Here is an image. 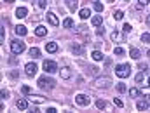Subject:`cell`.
I'll use <instances>...</instances> for the list:
<instances>
[{
	"instance_id": "49",
	"label": "cell",
	"mask_w": 150,
	"mask_h": 113,
	"mask_svg": "<svg viewBox=\"0 0 150 113\" xmlns=\"http://www.w3.org/2000/svg\"><path fill=\"white\" fill-rule=\"evenodd\" d=\"M93 2H96V0H93Z\"/></svg>"
},
{
	"instance_id": "33",
	"label": "cell",
	"mask_w": 150,
	"mask_h": 113,
	"mask_svg": "<svg viewBox=\"0 0 150 113\" xmlns=\"http://www.w3.org/2000/svg\"><path fill=\"white\" fill-rule=\"evenodd\" d=\"M142 42L149 44V42H150V33H143V35H142Z\"/></svg>"
},
{
	"instance_id": "26",
	"label": "cell",
	"mask_w": 150,
	"mask_h": 113,
	"mask_svg": "<svg viewBox=\"0 0 150 113\" xmlns=\"http://www.w3.org/2000/svg\"><path fill=\"white\" fill-rule=\"evenodd\" d=\"M30 99H32L33 103H37V105H40V103H44V101H45V99H44V98H40V96H32Z\"/></svg>"
},
{
	"instance_id": "9",
	"label": "cell",
	"mask_w": 150,
	"mask_h": 113,
	"mask_svg": "<svg viewBox=\"0 0 150 113\" xmlns=\"http://www.w3.org/2000/svg\"><path fill=\"white\" fill-rule=\"evenodd\" d=\"M25 70H26V75L28 77H33L35 75V73H37V65H35V63H28V65H26V66H25Z\"/></svg>"
},
{
	"instance_id": "48",
	"label": "cell",
	"mask_w": 150,
	"mask_h": 113,
	"mask_svg": "<svg viewBox=\"0 0 150 113\" xmlns=\"http://www.w3.org/2000/svg\"><path fill=\"white\" fill-rule=\"evenodd\" d=\"M107 2H115V0H107Z\"/></svg>"
},
{
	"instance_id": "3",
	"label": "cell",
	"mask_w": 150,
	"mask_h": 113,
	"mask_svg": "<svg viewBox=\"0 0 150 113\" xmlns=\"http://www.w3.org/2000/svg\"><path fill=\"white\" fill-rule=\"evenodd\" d=\"M131 73V66L129 65H117L115 66V75L120 77V78H126V77H129Z\"/></svg>"
},
{
	"instance_id": "41",
	"label": "cell",
	"mask_w": 150,
	"mask_h": 113,
	"mask_svg": "<svg viewBox=\"0 0 150 113\" xmlns=\"http://www.w3.org/2000/svg\"><path fill=\"white\" fill-rule=\"evenodd\" d=\"M96 33H98V35H100V37H101V35H103V33H105V28H101V26H100V28H98V30H96Z\"/></svg>"
},
{
	"instance_id": "34",
	"label": "cell",
	"mask_w": 150,
	"mask_h": 113,
	"mask_svg": "<svg viewBox=\"0 0 150 113\" xmlns=\"http://www.w3.org/2000/svg\"><path fill=\"white\" fill-rule=\"evenodd\" d=\"M21 92H23V94H30V92H32V89H30L28 85H23V87H21Z\"/></svg>"
},
{
	"instance_id": "13",
	"label": "cell",
	"mask_w": 150,
	"mask_h": 113,
	"mask_svg": "<svg viewBox=\"0 0 150 113\" xmlns=\"http://www.w3.org/2000/svg\"><path fill=\"white\" fill-rule=\"evenodd\" d=\"M35 35H37V37H45V35H47V28H45V26H37V28H35Z\"/></svg>"
},
{
	"instance_id": "27",
	"label": "cell",
	"mask_w": 150,
	"mask_h": 113,
	"mask_svg": "<svg viewBox=\"0 0 150 113\" xmlns=\"http://www.w3.org/2000/svg\"><path fill=\"white\" fill-rule=\"evenodd\" d=\"M122 18H124V12H122V11H115V12H113V19L119 21V19H122Z\"/></svg>"
},
{
	"instance_id": "38",
	"label": "cell",
	"mask_w": 150,
	"mask_h": 113,
	"mask_svg": "<svg viewBox=\"0 0 150 113\" xmlns=\"http://www.w3.org/2000/svg\"><path fill=\"white\" fill-rule=\"evenodd\" d=\"M149 2H150V0H138V5H140V7H143V5H147Z\"/></svg>"
},
{
	"instance_id": "40",
	"label": "cell",
	"mask_w": 150,
	"mask_h": 113,
	"mask_svg": "<svg viewBox=\"0 0 150 113\" xmlns=\"http://www.w3.org/2000/svg\"><path fill=\"white\" fill-rule=\"evenodd\" d=\"M142 80H143V72H142V73H138V75H136V82H138V84H140V82H142Z\"/></svg>"
},
{
	"instance_id": "36",
	"label": "cell",
	"mask_w": 150,
	"mask_h": 113,
	"mask_svg": "<svg viewBox=\"0 0 150 113\" xmlns=\"http://www.w3.org/2000/svg\"><path fill=\"white\" fill-rule=\"evenodd\" d=\"M38 7L40 9H45L47 7V0H38Z\"/></svg>"
},
{
	"instance_id": "31",
	"label": "cell",
	"mask_w": 150,
	"mask_h": 113,
	"mask_svg": "<svg viewBox=\"0 0 150 113\" xmlns=\"http://www.w3.org/2000/svg\"><path fill=\"white\" fill-rule=\"evenodd\" d=\"M94 11H96V12H101V11H103V5H101L100 2H94Z\"/></svg>"
},
{
	"instance_id": "5",
	"label": "cell",
	"mask_w": 150,
	"mask_h": 113,
	"mask_svg": "<svg viewBox=\"0 0 150 113\" xmlns=\"http://www.w3.org/2000/svg\"><path fill=\"white\" fill-rule=\"evenodd\" d=\"M11 51H12L14 54H21V52L25 51V44L19 42V40H14V42L11 44Z\"/></svg>"
},
{
	"instance_id": "39",
	"label": "cell",
	"mask_w": 150,
	"mask_h": 113,
	"mask_svg": "<svg viewBox=\"0 0 150 113\" xmlns=\"http://www.w3.org/2000/svg\"><path fill=\"white\" fill-rule=\"evenodd\" d=\"M4 37H5V30H4V26H2V32H0V42L4 44Z\"/></svg>"
},
{
	"instance_id": "1",
	"label": "cell",
	"mask_w": 150,
	"mask_h": 113,
	"mask_svg": "<svg viewBox=\"0 0 150 113\" xmlns=\"http://www.w3.org/2000/svg\"><path fill=\"white\" fill-rule=\"evenodd\" d=\"M54 85H56V82L49 77H40L38 78V87L44 89V91H51V89H54Z\"/></svg>"
},
{
	"instance_id": "15",
	"label": "cell",
	"mask_w": 150,
	"mask_h": 113,
	"mask_svg": "<svg viewBox=\"0 0 150 113\" xmlns=\"http://www.w3.org/2000/svg\"><path fill=\"white\" fill-rule=\"evenodd\" d=\"M129 56H131L133 59H140V58H142V52H140L136 47H133V49L129 51Z\"/></svg>"
},
{
	"instance_id": "19",
	"label": "cell",
	"mask_w": 150,
	"mask_h": 113,
	"mask_svg": "<svg viewBox=\"0 0 150 113\" xmlns=\"http://www.w3.org/2000/svg\"><path fill=\"white\" fill-rule=\"evenodd\" d=\"M91 23H93L94 26H101V23H103V19H101V16H93V19H91Z\"/></svg>"
},
{
	"instance_id": "20",
	"label": "cell",
	"mask_w": 150,
	"mask_h": 113,
	"mask_svg": "<svg viewBox=\"0 0 150 113\" xmlns=\"http://www.w3.org/2000/svg\"><path fill=\"white\" fill-rule=\"evenodd\" d=\"M112 40H117V42H124V38H122V35L117 32V30H113L112 32Z\"/></svg>"
},
{
	"instance_id": "44",
	"label": "cell",
	"mask_w": 150,
	"mask_h": 113,
	"mask_svg": "<svg viewBox=\"0 0 150 113\" xmlns=\"http://www.w3.org/2000/svg\"><path fill=\"white\" fill-rule=\"evenodd\" d=\"M47 113H56V108H47Z\"/></svg>"
},
{
	"instance_id": "30",
	"label": "cell",
	"mask_w": 150,
	"mask_h": 113,
	"mask_svg": "<svg viewBox=\"0 0 150 113\" xmlns=\"http://www.w3.org/2000/svg\"><path fill=\"white\" fill-rule=\"evenodd\" d=\"M96 106H98V108H100V110H103V108H105V106H107V103H105V101H103V99H98V101H96Z\"/></svg>"
},
{
	"instance_id": "2",
	"label": "cell",
	"mask_w": 150,
	"mask_h": 113,
	"mask_svg": "<svg viewBox=\"0 0 150 113\" xmlns=\"http://www.w3.org/2000/svg\"><path fill=\"white\" fill-rule=\"evenodd\" d=\"M94 87L96 89H110L112 87V80L108 77H98L94 80Z\"/></svg>"
},
{
	"instance_id": "17",
	"label": "cell",
	"mask_w": 150,
	"mask_h": 113,
	"mask_svg": "<svg viewBox=\"0 0 150 113\" xmlns=\"http://www.w3.org/2000/svg\"><path fill=\"white\" fill-rule=\"evenodd\" d=\"M16 106H18L19 110H26V108H28V101H26V99H18Z\"/></svg>"
},
{
	"instance_id": "29",
	"label": "cell",
	"mask_w": 150,
	"mask_h": 113,
	"mask_svg": "<svg viewBox=\"0 0 150 113\" xmlns=\"http://www.w3.org/2000/svg\"><path fill=\"white\" fill-rule=\"evenodd\" d=\"M129 96H133V98H138V96H140V91L133 87V89H129Z\"/></svg>"
},
{
	"instance_id": "35",
	"label": "cell",
	"mask_w": 150,
	"mask_h": 113,
	"mask_svg": "<svg viewBox=\"0 0 150 113\" xmlns=\"http://www.w3.org/2000/svg\"><path fill=\"white\" fill-rule=\"evenodd\" d=\"M117 91L119 92H126V85L124 84H117Z\"/></svg>"
},
{
	"instance_id": "6",
	"label": "cell",
	"mask_w": 150,
	"mask_h": 113,
	"mask_svg": "<svg viewBox=\"0 0 150 113\" xmlns=\"http://www.w3.org/2000/svg\"><path fill=\"white\" fill-rule=\"evenodd\" d=\"M75 103H77L79 106H87V105L91 103V99H89V96H86V94H77V96H75Z\"/></svg>"
},
{
	"instance_id": "7",
	"label": "cell",
	"mask_w": 150,
	"mask_h": 113,
	"mask_svg": "<svg viewBox=\"0 0 150 113\" xmlns=\"http://www.w3.org/2000/svg\"><path fill=\"white\" fill-rule=\"evenodd\" d=\"M72 52H74L75 56H82V54L86 52L84 44H74V45H72Z\"/></svg>"
},
{
	"instance_id": "12",
	"label": "cell",
	"mask_w": 150,
	"mask_h": 113,
	"mask_svg": "<svg viewBox=\"0 0 150 113\" xmlns=\"http://www.w3.org/2000/svg\"><path fill=\"white\" fill-rule=\"evenodd\" d=\"M59 75H61V78H65V80H67V78H70V77H72V72H70V68H68V66H65V68H61V70H59Z\"/></svg>"
},
{
	"instance_id": "28",
	"label": "cell",
	"mask_w": 150,
	"mask_h": 113,
	"mask_svg": "<svg viewBox=\"0 0 150 113\" xmlns=\"http://www.w3.org/2000/svg\"><path fill=\"white\" fill-rule=\"evenodd\" d=\"M113 52H115V56H117V58L124 56V49H122V47H115V51H113Z\"/></svg>"
},
{
	"instance_id": "10",
	"label": "cell",
	"mask_w": 150,
	"mask_h": 113,
	"mask_svg": "<svg viewBox=\"0 0 150 113\" xmlns=\"http://www.w3.org/2000/svg\"><path fill=\"white\" fill-rule=\"evenodd\" d=\"M47 21H49L52 26H58V25H59V19L56 18V14H54V12H49V14H47Z\"/></svg>"
},
{
	"instance_id": "14",
	"label": "cell",
	"mask_w": 150,
	"mask_h": 113,
	"mask_svg": "<svg viewBox=\"0 0 150 113\" xmlns=\"http://www.w3.org/2000/svg\"><path fill=\"white\" fill-rule=\"evenodd\" d=\"M45 51H47V52H56V51H58V44H56V42H49V44L45 45Z\"/></svg>"
},
{
	"instance_id": "8",
	"label": "cell",
	"mask_w": 150,
	"mask_h": 113,
	"mask_svg": "<svg viewBox=\"0 0 150 113\" xmlns=\"http://www.w3.org/2000/svg\"><path fill=\"white\" fill-rule=\"evenodd\" d=\"M149 98H147V99H142V101H138V103H136V110H138V112H145V110H149Z\"/></svg>"
},
{
	"instance_id": "37",
	"label": "cell",
	"mask_w": 150,
	"mask_h": 113,
	"mask_svg": "<svg viewBox=\"0 0 150 113\" xmlns=\"http://www.w3.org/2000/svg\"><path fill=\"white\" fill-rule=\"evenodd\" d=\"M113 105H115V106H119V108H122V106H124L120 99H113Z\"/></svg>"
},
{
	"instance_id": "47",
	"label": "cell",
	"mask_w": 150,
	"mask_h": 113,
	"mask_svg": "<svg viewBox=\"0 0 150 113\" xmlns=\"http://www.w3.org/2000/svg\"><path fill=\"white\" fill-rule=\"evenodd\" d=\"M5 2H9V4H11V2H14V0H5Z\"/></svg>"
},
{
	"instance_id": "16",
	"label": "cell",
	"mask_w": 150,
	"mask_h": 113,
	"mask_svg": "<svg viewBox=\"0 0 150 113\" xmlns=\"http://www.w3.org/2000/svg\"><path fill=\"white\" fill-rule=\"evenodd\" d=\"M26 14H28V9H26V7H19V9L16 11V16H18V18H26Z\"/></svg>"
},
{
	"instance_id": "11",
	"label": "cell",
	"mask_w": 150,
	"mask_h": 113,
	"mask_svg": "<svg viewBox=\"0 0 150 113\" xmlns=\"http://www.w3.org/2000/svg\"><path fill=\"white\" fill-rule=\"evenodd\" d=\"M14 32H16V35H19V37H25V35L28 33L26 26H23V25H18V26L14 28Z\"/></svg>"
},
{
	"instance_id": "42",
	"label": "cell",
	"mask_w": 150,
	"mask_h": 113,
	"mask_svg": "<svg viewBox=\"0 0 150 113\" xmlns=\"http://www.w3.org/2000/svg\"><path fill=\"white\" fill-rule=\"evenodd\" d=\"M147 68H149V66H147V63H142V65H140V70H142V72H145Z\"/></svg>"
},
{
	"instance_id": "22",
	"label": "cell",
	"mask_w": 150,
	"mask_h": 113,
	"mask_svg": "<svg viewBox=\"0 0 150 113\" xmlns=\"http://www.w3.org/2000/svg\"><path fill=\"white\" fill-rule=\"evenodd\" d=\"M63 26H65V28H72V26H74V21H72L70 18H65V19H63Z\"/></svg>"
},
{
	"instance_id": "21",
	"label": "cell",
	"mask_w": 150,
	"mask_h": 113,
	"mask_svg": "<svg viewBox=\"0 0 150 113\" xmlns=\"http://www.w3.org/2000/svg\"><path fill=\"white\" fill-rule=\"evenodd\" d=\"M30 56H32L33 59H37V58H40V51H38L37 47H32V49H30Z\"/></svg>"
},
{
	"instance_id": "43",
	"label": "cell",
	"mask_w": 150,
	"mask_h": 113,
	"mask_svg": "<svg viewBox=\"0 0 150 113\" xmlns=\"http://www.w3.org/2000/svg\"><path fill=\"white\" fill-rule=\"evenodd\" d=\"M0 96H2V98H7V96H9V92H7V91H4V89H2V92H0Z\"/></svg>"
},
{
	"instance_id": "23",
	"label": "cell",
	"mask_w": 150,
	"mask_h": 113,
	"mask_svg": "<svg viewBox=\"0 0 150 113\" xmlns=\"http://www.w3.org/2000/svg\"><path fill=\"white\" fill-rule=\"evenodd\" d=\"M93 59H94V61H101V59H103V54H101L100 51H94V52H93Z\"/></svg>"
},
{
	"instance_id": "18",
	"label": "cell",
	"mask_w": 150,
	"mask_h": 113,
	"mask_svg": "<svg viewBox=\"0 0 150 113\" xmlns=\"http://www.w3.org/2000/svg\"><path fill=\"white\" fill-rule=\"evenodd\" d=\"M79 16H80V19H87V18L91 16V11H89V9H80Z\"/></svg>"
},
{
	"instance_id": "32",
	"label": "cell",
	"mask_w": 150,
	"mask_h": 113,
	"mask_svg": "<svg viewBox=\"0 0 150 113\" xmlns=\"http://www.w3.org/2000/svg\"><path fill=\"white\" fill-rule=\"evenodd\" d=\"M122 30H124V33H129V32H131V30H133V26H131V25H129V23H126V25H124V26H122Z\"/></svg>"
},
{
	"instance_id": "46",
	"label": "cell",
	"mask_w": 150,
	"mask_h": 113,
	"mask_svg": "<svg viewBox=\"0 0 150 113\" xmlns=\"http://www.w3.org/2000/svg\"><path fill=\"white\" fill-rule=\"evenodd\" d=\"M147 85H149V87H150V78H149V80H147Z\"/></svg>"
},
{
	"instance_id": "45",
	"label": "cell",
	"mask_w": 150,
	"mask_h": 113,
	"mask_svg": "<svg viewBox=\"0 0 150 113\" xmlns=\"http://www.w3.org/2000/svg\"><path fill=\"white\" fill-rule=\"evenodd\" d=\"M147 25H150V14L147 16Z\"/></svg>"
},
{
	"instance_id": "4",
	"label": "cell",
	"mask_w": 150,
	"mask_h": 113,
	"mask_svg": "<svg viewBox=\"0 0 150 113\" xmlns=\"http://www.w3.org/2000/svg\"><path fill=\"white\" fill-rule=\"evenodd\" d=\"M42 68H44V72H47V73H54V72H58V65H56L54 61H51V59H45L44 65H42Z\"/></svg>"
},
{
	"instance_id": "25",
	"label": "cell",
	"mask_w": 150,
	"mask_h": 113,
	"mask_svg": "<svg viewBox=\"0 0 150 113\" xmlns=\"http://www.w3.org/2000/svg\"><path fill=\"white\" fill-rule=\"evenodd\" d=\"M87 70H89V75H100V70H98V68H96V66H89V68H87Z\"/></svg>"
},
{
	"instance_id": "24",
	"label": "cell",
	"mask_w": 150,
	"mask_h": 113,
	"mask_svg": "<svg viewBox=\"0 0 150 113\" xmlns=\"http://www.w3.org/2000/svg\"><path fill=\"white\" fill-rule=\"evenodd\" d=\"M67 5H68L70 11H75L77 9V0H67Z\"/></svg>"
}]
</instances>
